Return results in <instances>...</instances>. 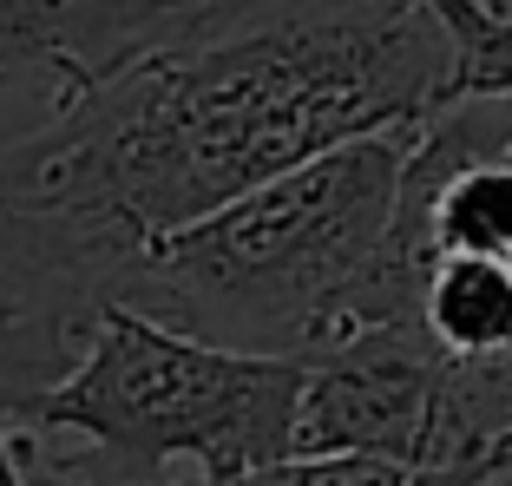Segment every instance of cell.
<instances>
[{"label": "cell", "mask_w": 512, "mask_h": 486, "mask_svg": "<svg viewBox=\"0 0 512 486\" xmlns=\"http://www.w3.org/2000/svg\"><path fill=\"white\" fill-rule=\"evenodd\" d=\"M447 99L460 33L427 0H165L0 145V283L92 322L151 237Z\"/></svg>", "instance_id": "cell-1"}, {"label": "cell", "mask_w": 512, "mask_h": 486, "mask_svg": "<svg viewBox=\"0 0 512 486\" xmlns=\"http://www.w3.org/2000/svg\"><path fill=\"white\" fill-rule=\"evenodd\" d=\"M414 125L348 138L335 152L151 237L112 303L184 335L256 355H316L342 342L368 303V276L401 211Z\"/></svg>", "instance_id": "cell-2"}, {"label": "cell", "mask_w": 512, "mask_h": 486, "mask_svg": "<svg viewBox=\"0 0 512 486\" xmlns=\"http://www.w3.org/2000/svg\"><path fill=\"white\" fill-rule=\"evenodd\" d=\"M302 355L224 349L204 335L106 303L79 362L27 408L20 434H79L99 460L145 480H73L33 460L46 486H237L296 454Z\"/></svg>", "instance_id": "cell-3"}, {"label": "cell", "mask_w": 512, "mask_h": 486, "mask_svg": "<svg viewBox=\"0 0 512 486\" xmlns=\"http://www.w3.org/2000/svg\"><path fill=\"white\" fill-rule=\"evenodd\" d=\"M447 349L427 322H375L342 342L302 355V408H296V454H388L414 460L434 421Z\"/></svg>", "instance_id": "cell-4"}, {"label": "cell", "mask_w": 512, "mask_h": 486, "mask_svg": "<svg viewBox=\"0 0 512 486\" xmlns=\"http://www.w3.org/2000/svg\"><path fill=\"white\" fill-rule=\"evenodd\" d=\"M165 0H0V86L53 79L79 86L119 53Z\"/></svg>", "instance_id": "cell-5"}, {"label": "cell", "mask_w": 512, "mask_h": 486, "mask_svg": "<svg viewBox=\"0 0 512 486\" xmlns=\"http://www.w3.org/2000/svg\"><path fill=\"white\" fill-rule=\"evenodd\" d=\"M421 322L453 362L506 355L512 349V263L467 257V250L434 257L427 289H421Z\"/></svg>", "instance_id": "cell-6"}, {"label": "cell", "mask_w": 512, "mask_h": 486, "mask_svg": "<svg viewBox=\"0 0 512 486\" xmlns=\"http://www.w3.org/2000/svg\"><path fill=\"white\" fill-rule=\"evenodd\" d=\"M237 486H407V467L388 454H289L243 473Z\"/></svg>", "instance_id": "cell-7"}, {"label": "cell", "mask_w": 512, "mask_h": 486, "mask_svg": "<svg viewBox=\"0 0 512 486\" xmlns=\"http://www.w3.org/2000/svg\"><path fill=\"white\" fill-rule=\"evenodd\" d=\"M427 7H440V14H447V27L460 33V66L480 60V53H493V46L506 40V33L493 27V14H486L480 0H427Z\"/></svg>", "instance_id": "cell-8"}, {"label": "cell", "mask_w": 512, "mask_h": 486, "mask_svg": "<svg viewBox=\"0 0 512 486\" xmlns=\"http://www.w3.org/2000/svg\"><path fill=\"white\" fill-rule=\"evenodd\" d=\"M0 486H27V460H20V427L0 421Z\"/></svg>", "instance_id": "cell-9"}]
</instances>
